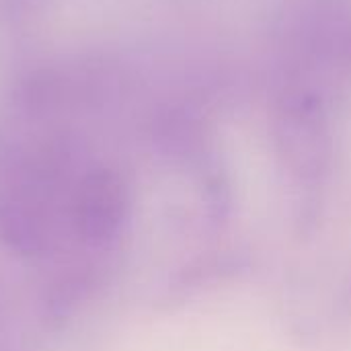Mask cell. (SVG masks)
<instances>
[{
	"mask_svg": "<svg viewBox=\"0 0 351 351\" xmlns=\"http://www.w3.org/2000/svg\"><path fill=\"white\" fill-rule=\"evenodd\" d=\"M278 134L290 156L298 160H319L325 146V115L317 97L292 93L278 113Z\"/></svg>",
	"mask_w": 351,
	"mask_h": 351,
	"instance_id": "obj_1",
	"label": "cell"
}]
</instances>
